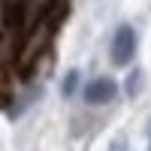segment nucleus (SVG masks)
<instances>
[{"label":"nucleus","instance_id":"nucleus-1","mask_svg":"<svg viewBox=\"0 0 151 151\" xmlns=\"http://www.w3.org/2000/svg\"><path fill=\"white\" fill-rule=\"evenodd\" d=\"M136 58V30L130 24H121L112 36V64L115 67H127Z\"/></svg>","mask_w":151,"mask_h":151},{"label":"nucleus","instance_id":"nucleus-2","mask_svg":"<svg viewBox=\"0 0 151 151\" xmlns=\"http://www.w3.org/2000/svg\"><path fill=\"white\" fill-rule=\"evenodd\" d=\"M115 94H118V85L112 79H103V76H100V79H91L82 88L85 103H91V106H106V103L115 100Z\"/></svg>","mask_w":151,"mask_h":151},{"label":"nucleus","instance_id":"nucleus-3","mask_svg":"<svg viewBox=\"0 0 151 151\" xmlns=\"http://www.w3.org/2000/svg\"><path fill=\"white\" fill-rule=\"evenodd\" d=\"M139 88H142V73H139V70H133V73L127 76V94L136 97V94H139Z\"/></svg>","mask_w":151,"mask_h":151},{"label":"nucleus","instance_id":"nucleus-4","mask_svg":"<svg viewBox=\"0 0 151 151\" xmlns=\"http://www.w3.org/2000/svg\"><path fill=\"white\" fill-rule=\"evenodd\" d=\"M76 85H79V73H67V79H64V85H60V91H64V97H70L73 91H76Z\"/></svg>","mask_w":151,"mask_h":151},{"label":"nucleus","instance_id":"nucleus-5","mask_svg":"<svg viewBox=\"0 0 151 151\" xmlns=\"http://www.w3.org/2000/svg\"><path fill=\"white\" fill-rule=\"evenodd\" d=\"M148 136H151V127H148Z\"/></svg>","mask_w":151,"mask_h":151}]
</instances>
